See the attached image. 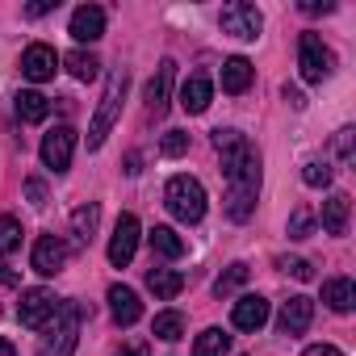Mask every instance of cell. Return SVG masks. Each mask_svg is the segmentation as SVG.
Instances as JSON below:
<instances>
[{
    "label": "cell",
    "mask_w": 356,
    "mask_h": 356,
    "mask_svg": "<svg viewBox=\"0 0 356 356\" xmlns=\"http://www.w3.org/2000/svg\"><path fill=\"white\" fill-rule=\"evenodd\" d=\"M26 193H30V202H34V206H42V202H47V185H42V181H30V185H26Z\"/></svg>",
    "instance_id": "36"
},
{
    "label": "cell",
    "mask_w": 356,
    "mask_h": 356,
    "mask_svg": "<svg viewBox=\"0 0 356 356\" xmlns=\"http://www.w3.org/2000/svg\"><path fill=\"white\" fill-rule=\"evenodd\" d=\"M55 72H59V55H55V47H47V42L26 47V55H22V76H26V80L42 84V80H51Z\"/></svg>",
    "instance_id": "11"
},
{
    "label": "cell",
    "mask_w": 356,
    "mask_h": 356,
    "mask_svg": "<svg viewBox=\"0 0 356 356\" xmlns=\"http://www.w3.org/2000/svg\"><path fill=\"white\" fill-rule=\"evenodd\" d=\"M302 181H306L310 189H327V185H331V163H327V159H310V163L302 168Z\"/></svg>",
    "instance_id": "30"
},
{
    "label": "cell",
    "mask_w": 356,
    "mask_h": 356,
    "mask_svg": "<svg viewBox=\"0 0 356 356\" xmlns=\"http://www.w3.org/2000/svg\"><path fill=\"white\" fill-rule=\"evenodd\" d=\"M0 356H17V348H13L9 339H0Z\"/></svg>",
    "instance_id": "40"
},
{
    "label": "cell",
    "mask_w": 356,
    "mask_h": 356,
    "mask_svg": "<svg viewBox=\"0 0 356 356\" xmlns=\"http://www.w3.org/2000/svg\"><path fill=\"white\" fill-rule=\"evenodd\" d=\"M323 302H327L335 314H348V310L356 306V285H352L348 277H331V281H323Z\"/></svg>",
    "instance_id": "19"
},
{
    "label": "cell",
    "mask_w": 356,
    "mask_h": 356,
    "mask_svg": "<svg viewBox=\"0 0 356 356\" xmlns=\"http://www.w3.org/2000/svg\"><path fill=\"white\" fill-rule=\"evenodd\" d=\"M335 151H339V159H352V130L335 134Z\"/></svg>",
    "instance_id": "34"
},
{
    "label": "cell",
    "mask_w": 356,
    "mask_h": 356,
    "mask_svg": "<svg viewBox=\"0 0 356 356\" xmlns=\"http://www.w3.org/2000/svg\"><path fill=\"white\" fill-rule=\"evenodd\" d=\"M163 202L172 210V218L181 222H202L206 218V189L197 176H172L168 189H163Z\"/></svg>",
    "instance_id": "1"
},
{
    "label": "cell",
    "mask_w": 356,
    "mask_h": 356,
    "mask_svg": "<svg viewBox=\"0 0 356 356\" xmlns=\"http://www.w3.org/2000/svg\"><path fill=\"white\" fill-rule=\"evenodd\" d=\"M109 310H113V323L118 327H134L138 314H143V302L130 285H109Z\"/></svg>",
    "instance_id": "14"
},
{
    "label": "cell",
    "mask_w": 356,
    "mask_h": 356,
    "mask_svg": "<svg viewBox=\"0 0 356 356\" xmlns=\"http://www.w3.org/2000/svg\"><path fill=\"white\" fill-rule=\"evenodd\" d=\"M159 151H163V155H185V151H189V134H185V130H168L163 143H159Z\"/></svg>",
    "instance_id": "32"
},
{
    "label": "cell",
    "mask_w": 356,
    "mask_h": 356,
    "mask_svg": "<svg viewBox=\"0 0 356 356\" xmlns=\"http://www.w3.org/2000/svg\"><path fill=\"white\" fill-rule=\"evenodd\" d=\"M172 80H176V63H172V59H163V63L155 67L151 84H147V97H143L151 118H163V113H168V101H172Z\"/></svg>",
    "instance_id": "9"
},
{
    "label": "cell",
    "mask_w": 356,
    "mask_h": 356,
    "mask_svg": "<svg viewBox=\"0 0 356 356\" xmlns=\"http://www.w3.org/2000/svg\"><path fill=\"white\" fill-rule=\"evenodd\" d=\"M72 151H76V130H72V126H55V130L42 138V163H47L51 172H67Z\"/></svg>",
    "instance_id": "8"
},
{
    "label": "cell",
    "mask_w": 356,
    "mask_h": 356,
    "mask_svg": "<svg viewBox=\"0 0 356 356\" xmlns=\"http://www.w3.org/2000/svg\"><path fill=\"white\" fill-rule=\"evenodd\" d=\"M248 273H252L248 264H231V268H227V273L214 281V298H231V293H235V289L248 281Z\"/></svg>",
    "instance_id": "29"
},
{
    "label": "cell",
    "mask_w": 356,
    "mask_h": 356,
    "mask_svg": "<svg viewBox=\"0 0 356 356\" xmlns=\"http://www.w3.org/2000/svg\"><path fill=\"white\" fill-rule=\"evenodd\" d=\"M231 352V335L222 327H206L193 343V356H227Z\"/></svg>",
    "instance_id": "24"
},
{
    "label": "cell",
    "mask_w": 356,
    "mask_h": 356,
    "mask_svg": "<svg viewBox=\"0 0 356 356\" xmlns=\"http://www.w3.org/2000/svg\"><path fill=\"white\" fill-rule=\"evenodd\" d=\"M277 268H281V273H289V277H298V281H310V273H314V268H310V260H302V256H281V260H277Z\"/></svg>",
    "instance_id": "31"
},
{
    "label": "cell",
    "mask_w": 356,
    "mask_h": 356,
    "mask_svg": "<svg viewBox=\"0 0 356 356\" xmlns=\"http://www.w3.org/2000/svg\"><path fill=\"white\" fill-rule=\"evenodd\" d=\"M17 281H22V277H17L9 264H0V285H17Z\"/></svg>",
    "instance_id": "39"
},
{
    "label": "cell",
    "mask_w": 356,
    "mask_h": 356,
    "mask_svg": "<svg viewBox=\"0 0 356 356\" xmlns=\"http://www.w3.org/2000/svg\"><path fill=\"white\" fill-rule=\"evenodd\" d=\"M310 318H314V302L298 293V298H289L285 310H281V331H285V335H302V331L310 327Z\"/></svg>",
    "instance_id": "16"
},
{
    "label": "cell",
    "mask_w": 356,
    "mask_h": 356,
    "mask_svg": "<svg viewBox=\"0 0 356 356\" xmlns=\"http://www.w3.org/2000/svg\"><path fill=\"white\" fill-rule=\"evenodd\" d=\"M55 306H59V298H55L51 289H22L17 318H22V327H30V331H42V327L55 318Z\"/></svg>",
    "instance_id": "5"
},
{
    "label": "cell",
    "mask_w": 356,
    "mask_h": 356,
    "mask_svg": "<svg viewBox=\"0 0 356 356\" xmlns=\"http://www.w3.org/2000/svg\"><path fill=\"white\" fill-rule=\"evenodd\" d=\"M348 210H352L348 193H331L323 202V231L327 235H348Z\"/></svg>",
    "instance_id": "18"
},
{
    "label": "cell",
    "mask_w": 356,
    "mask_h": 356,
    "mask_svg": "<svg viewBox=\"0 0 356 356\" xmlns=\"http://www.w3.org/2000/svg\"><path fill=\"white\" fill-rule=\"evenodd\" d=\"M151 335H155V339H163V343L181 339V335H185V314H181V310H163V314H155Z\"/></svg>",
    "instance_id": "25"
},
{
    "label": "cell",
    "mask_w": 356,
    "mask_h": 356,
    "mask_svg": "<svg viewBox=\"0 0 356 356\" xmlns=\"http://www.w3.org/2000/svg\"><path fill=\"white\" fill-rule=\"evenodd\" d=\"M22 248V222L13 214H0V256H13Z\"/></svg>",
    "instance_id": "28"
},
{
    "label": "cell",
    "mask_w": 356,
    "mask_h": 356,
    "mask_svg": "<svg viewBox=\"0 0 356 356\" xmlns=\"http://www.w3.org/2000/svg\"><path fill=\"white\" fill-rule=\"evenodd\" d=\"M97 222H101V206H97V202H88V206H80V210L72 214V231H76V243H80V248L92 243Z\"/></svg>",
    "instance_id": "23"
},
{
    "label": "cell",
    "mask_w": 356,
    "mask_h": 356,
    "mask_svg": "<svg viewBox=\"0 0 356 356\" xmlns=\"http://www.w3.org/2000/svg\"><path fill=\"white\" fill-rule=\"evenodd\" d=\"M138 235H143V231H138V218H134V214H122L118 227H113V235H109V264H113V268H122V264L134 260Z\"/></svg>",
    "instance_id": "7"
},
{
    "label": "cell",
    "mask_w": 356,
    "mask_h": 356,
    "mask_svg": "<svg viewBox=\"0 0 356 356\" xmlns=\"http://www.w3.org/2000/svg\"><path fill=\"white\" fill-rule=\"evenodd\" d=\"M118 356H151V352H147V343H143V339H134V343L118 348Z\"/></svg>",
    "instance_id": "37"
},
{
    "label": "cell",
    "mask_w": 356,
    "mask_h": 356,
    "mask_svg": "<svg viewBox=\"0 0 356 356\" xmlns=\"http://www.w3.org/2000/svg\"><path fill=\"white\" fill-rule=\"evenodd\" d=\"M147 243H151V252L163 256V260H181V256H185V239L176 235L172 227H155V231L147 235Z\"/></svg>",
    "instance_id": "21"
},
{
    "label": "cell",
    "mask_w": 356,
    "mask_h": 356,
    "mask_svg": "<svg viewBox=\"0 0 356 356\" xmlns=\"http://www.w3.org/2000/svg\"><path fill=\"white\" fill-rule=\"evenodd\" d=\"M218 22H222V34H231V38H243V42H252V38L260 34V26H264L260 9H256V5H243V0L227 5Z\"/></svg>",
    "instance_id": "6"
},
{
    "label": "cell",
    "mask_w": 356,
    "mask_h": 356,
    "mask_svg": "<svg viewBox=\"0 0 356 356\" xmlns=\"http://www.w3.org/2000/svg\"><path fill=\"white\" fill-rule=\"evenodd\" d=\"M210 101H214V84H210V76H189L185 84H181V109L185 113H206L210 109Z\"/></svg>",
    "instance_id": "15"
},
{
    "label": "cell",
    "mask_w": 356,
    "mask_h": 356,
    "mask_svg": "<svg viewBox=\"0 0 356 356\" xmlns=\"http://www.w3.org/2000/svg\"><path fill=\"white\" fill-rule=\"evenodd\" d=\"M51 9H55V0H38V5L26 9V17H42V13H51Z\"/></svg>",
    "instance_id": "38"
},
{
    "label": "cell",
    "mask_w": 356,
    "mask_h": 356,
    "mask_svg": "<svg viewBox=\"0 0 356 356\" xmlns=\"http://www.w3.org/2000/svg\"><path fill=\"white\" fill-rule=\"evenodd\" d=\"M302 356H343V352H339L335 343H310V348H306Z\"/></svg>",
    "instance_id": "35"
},
{
    "label": "cell",
    "mask_w": 356,
    "mask_h": 356,
    "mask_svg": "<svg viewBox=\"0 0 356 356\" xmlns=\"http://www.w3.org/2000/svg\"><path fill=\"white\" fill-rule=\"evenodd\" d=\"M231 323H235L239 331H260V327L268 323V302H264L260 293H243V298L235 302V310H231Z\"/></svg>",
    "instance_id": "13"
},
{
    "label": "cell",
    "mask_w": 356,
    "mask_h": 356,
    "mask_svg": "<svg viewBox=\"0 0 356 356\" xmlns=\"http://www.w3.org/2000/svg\"><path fill=\"white\" fill-rule=\"evenodd\" d=\"M30 264H34V273H38V277H55V273L67 264V243H63L59 235H38Z\"/></svg>",
    "instance_id": "10"
},
{
    "label": "cell",
    "mask_w": 356,
    "mask_h": 356,
    "mask_svg": "<svg viewBox=\"0 0 356 356\" xmlns=\"http://www.w3.org/2000/svg\"><path fill=\"white\" fill-rule=\"evenodd\" d=\"M63 63H67V72H72L76 80H97V76H101V59H97L92 51H72Z\"/></svg>",
    "instance_id": "26"
},
{
    "label": "cell",
    "mask_w": 356,
    "mask_h": 356,
    "mask_svg": "<svg viewBox=\"0 0 356 356\" xmlns=\"http://www.w3.org/2000/svg\"><path fill=\"white\" fill-rule=\"evenodd\" d=\"M122 97H126V72L118 67V72L109 76V84H105V97H101V105H97V118H92V126H88V147H92V151L105 143L109 126L118 122V113H122Z\"/></svg>",
    "instance_id": "3"
},
{
    "label": "cell",
    "mask_w": 356,
    "mask_h": 356,
    "mask_svg": "<svg viewBox=\"0 0 356 356\" xmlns=\"http://www.w3.org/2000/svg\"><path fill=\"white\" fill-rule=\"evenodd\" d=\"M252 76H256V67H252L243 55L227 59V63H222V92H231V97L248 92V88H252Z\"/></svg>",
    "instance_id": "17"
},
{
    "label": "cell",
    "mask_w": 356,
    "mask_h": 356,
    "mask_svg": "<svg viewBox=\"0 0 356 356\" xmlns=\"http://www.w3.org/2000/svg\"><path fill=\"white\" fill-rule=\"evenodd\" d=\"M310 227H314V214L302 206V210H293V218H289V239H306L310 235Z\"/></svg>",
    "instance_id": "33"
},
{
    "label": "cell",
    "mask_w": 356,
    "mask_h": 356,
    "mask_svg": "<svg viewBox=\"0 0 356 356\" xmlns=\"http://www.w3.org/2000/svg\"><path fill=\"white\" fill-rule=\"evenodd\" d=\"M67 34H72L76 42H97V38L105 34V9H101V5H80V9L72 13Z\"/></svg>",
    "instance_id": "12"
},
{
    "label": "cell",
    "mask_w": 356,
    "mask_h": 356,
    "mask_svg": "<svg viewBox=\"0 0 356 356\" xmlns=\"http://www.w3.org/2000/svg\"><path fill=\"white\" fill-rule=\"evenodd\" d=\"M147 289H151L159 302H172L176 293L185 289V277L176 273V268H151V273H147Z\"/></svg>",
    "instance_id": "20"
},
{
    "label": "cell",
    "mask_w": 356,
    "mask_h": 356,
    "mask_svg": "<svg viewBox=\"0 0 356 356\" xmlns=\"http://www.w3.org/2000/svg\"><path fill=\"white\" fill-rule=\"evenodd\" d=\"M298 67H302V80L306 84H323L335 72V55L323 47L318 34H302L298 38Z\"/></svg>",
    "instance_id": "4"
},
{
    "label": "cell",
    "mask_w": 356,
    "mask_h": 356,
    "mask_svg": "<svg viewBox=\"0 0 356 356\" xmlns=\"http://www.w3.org/2000/svg\"><path fill=\"white\" fill-rule=\"evenodd\" d=\"M256 210V193H239V189H227V218L231 222H248Z\"/></svg>",
    "instance_id": "27"
},
{
    "label": "cell",
    "mask_w": 356,
    "mask_h": 356,
    "mask_svg": "<svg viewBox=\"0 0 356 356\" xmlns=\"http://www.w3.org/2000/svg\"><path fill=\"white\" fill-rule=\"evenodd\" d=\"M17 118H22V122H47V118H51V101H47L42 92L26 88V92H17Z\"/></svg>",
    "instance_id": "22"
},
{
    "label": "cell",
    "mask_w": 356,
    "mask_h": 356,
    "mask_svg": "<svg viewBox=\"0 0 356 356\" xmlns=\"http://www.w3.org/2000/svg\"><path fill=\"white\" fill-rule=\"evenodd\" d=\"M80 323H84V306L80 302H59L55 306V331L42 339L38 356H72L76 339H80Z\"/></svg>",
    "instance_id": "2"
}]
</instances>
